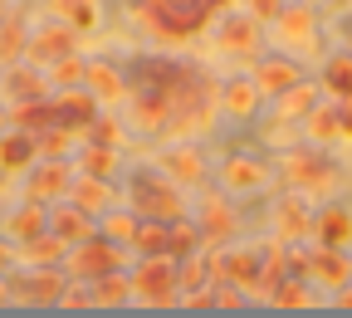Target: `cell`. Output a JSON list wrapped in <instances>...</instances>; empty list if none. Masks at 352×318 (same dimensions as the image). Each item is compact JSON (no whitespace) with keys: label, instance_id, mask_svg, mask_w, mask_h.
I'll use <instances>...</instances> for the list:
<instances>
[{"label":"cell","instance_id":"27","mask_svg":"<svg viewBox=\"0 0 352 318\" xmlns=\"http://www.w3.org/2000/svg\"><path fill=\"white\" fill-rule=\"evenodd\" d=\"M333 98H352V54L342 50V54H333L328 64H323V78H318Z\"/></svg>","mask_w":352,"mask_h":318},{"label":"cell","instance_id":"32","mask_svg":"<svg viewBox=\"0 0 352 318\" xmlns=\"http://www.w3.org/2000/svg\"><path fill=\"white\" fill-rule=\"evenodd\" d=\"M308 123V142H314V147H323V142H338V108H314V113H308L303 118Z\"/></svg>","mask_w":352,"mask_h":318},{"label":"cell","instance_id":"45","mask_svg":"<svg viewBox=\"0 0 352 318\" xmlns=\"http://www.w3.org/2000/svg\"><path fill=\"white\" fill-rule=\"evenodd\" d=\"M10 259H15V255H10V250H6V245H0V269H6V264H10Z\"/></svg>","mask_w":352,"mask_h":318},{"label":"cell","instance_id":"30","mask_svg":"<svg viewBox=\"0 0 352 318\" xmlns=\"http://www.w3.org/2000/svg\"><path fill=\"white\" fill-rule=\"evenodd\" d=\"M54 10L69 30H94L98 25V0H54Z\"/></svg>","mask_w":352,"mask_h":318},{"label":"cell","instance_id":"10","mask_svg":"<svg viewBox=\"0 0 352 318\" xmlns=\"http://www.w3.org/2000/svg\"><path fill=\"white\" fill-rule=\"evenodd\" d=\"M98 98L88 94V88H64L59 94V103H54V113H59V127H94V118H98Z\"/></svg>","mask_w":352,"mask_h":318},{"label":"cell","instance_id":"29","mask_svg":"<svg viewBox=\"0 0 352 318\" xmlns=\"http://www.w3.org/2000/svg\"><path fill=\"white\" fill-rule=\"evenodd\" d=\"M235 231V215L226 201H206V215H201V240H226Z\"/></svg>","mask_w":352,"mask_h":318},{"label":"cell","instance_id":"35","mask_svg":"<svg viewBox=\"0 0 352 318\" xmlns=\"http://www.w3.org/2000/svg\"><path fill=\"white\" fill-rule=\"evenodd\" d=\"M196 245H201V231H196V225H176V220L166 225V255H171V259H186Z\"/></svg>","mask_w":352,"mask_h":318},{"label":"cell","instance_id":"19","mask_svg":"<svg viewBox=\"0 0 352 318\" xmlns=\"http://www.w3.org/2000/svg\"><path fill=\"white\" fill-rule=\"evenodd\" d=\"M83 88H88L98 103H122V98H127V83L113 74V64H88V69H83Z\"/></svg>","mask_w":352,"mask_h":318},{"label":"cell","instance_id":"13","mask_svg":"<svg viewBox=\"0 0 352 318\" xmlns=\"http://www.w3.org/2000/svg\"><path fill=\"white\" fill-rule=\"evenodd\" d=\"M166 167V176L176 181V187H201V176H206V157L196 147H176V152H162L157 157Z\"/></svg>","mask_w":352,"mask_h":318},{"label":"cell","instance_id":"42","mask_svg":"<svg viewBox=\"0 0 352 318\" xmlns=\"http://www.w3.org/2000/svg\"><path fill=\"white\" fill-rule=\"evenodd\" d=\"M279 6H284V0H245V10H250L259 25H264V20H274V15H279Z\"/></svg>","mask_w":352,"mask_h":318},{"label":"cell","instance_id":"31","mask_svg":"<svg viewBox=\"0 0 352 318\" xmlns=\"http://www.w3.org/2000/svg\"><path fill=\"white\" fill-rule=\"evenodd\" d=\"M166 225L171 220H138L132 250H138V255H166Z\"/></svg>","mask_w":352,"mask_h":318},{"label":"cell","instance_id":"36","mask_svg":"<svg viewBox=\"0 0 352 318\" xmlns=\"http://www.w3.org/2000/svg\"><path fill=\"white\" fill-rule=\"evenodd\" d=\"M6 94H10L15 103H25V98H44V78L30 74V69H15V74L6 78Z\"/></svg>","mask_w":352,"mask_h":318},{"label":"cell","instance_id":"44","mask_svg":"<svg viewBox=\"0 0 352 318\" xmlns=\"http://www.w3.org/2000/svg\"><path fill=\"white\" fill-rule=\"evenodd\" d=\"M333 294H338V304H333V308H342V313H352V279H347L342 289H333Z\"/></svg>","mask_w":352,"mask_h":318},{"label":"cell","instance_id":"15","mask_svg":"<svg viewBox=\"0 0 352 318\" xmlns=\"http://www.w3.org/2000/svg\"><path fill=\"white\" fill-rule=\"evenodd\" d=\"M264 181H270V171L254 157H226V167H220V187H230V191H259Z\"/></svg>","mask_w":352,"mask_h":318},{"label":"cell","instance_id":"34","mask_svg":"<svg viewBox=\"0 0 352 318\" xmlns=\"http://www.w3.org/2000/svg\"><path fill=\"white\" fill-rule=\"evenodd\" d=\"M59 255H64V240H59L54 231H44L39 240H30V245H25V259H30V264H39V269H50Z\"/></svg>","mask_w":352,"mask_h":318},{"label":"cell","instance_id":"22","mask_svg":"<svg viewBox=\"0 0 352 318\" xmlns=\"http://www.w3.org/2000/svg\"><path fill=\"white\" fill-rule=\"evenodd\" d=\"M259 83L254 78H230L226 88H220V108H226V113H235V118H250L254 108H259Z\"/></svg>","mask_w":352,"mask_h":318},{"label":"cell","instance_id":"20","mask_svg":"<svg viewBox=\"0 0 352 318\" xmlns=\"http://www.w3.org/2000/svg\"><path fill=\"white\" fill-rule=\"evenodd\" d=\"M34 132H25V127H15V132H6L0 138V171H25L30 162H34Z\"/></svg>","mask_w":352,"mask_h":318},{"label":"cell","instance_id":"25","mask_svg":"<svg viewBox=\"0 0 352 318\" xmlns=\"http://www.w3.org/2000/svg\"><path fill=\"white\" fill-rule=\"evenodd\" d=\"M10 123L25 127V132H44V127L59 123V113H54V103H44V98H25V103L10 108Z\"/></svg>","mask_w":352,"mask_h":318},{"label":"cell","instance_id":"1","mask_svg":"<svg viewBox=\"0 0 352 318\" xmlns=\"http://www.w3.org/2000/svg\"><path fill=\"white\" fill-rule=\"evenodd\" d=\"M235 0H132V10H138V20L157 34V39H196L220 10H230Z\"/></svg>","mask_w":352,"mask_h":318},{"label":"cell","instance_id":"5","mask_svg":"<svg viewBox=\"0 0 352 318\" xmlns=\"http://www.w3.org/2000/svg\"><path fill=\"white\" fill-rule=\"evenodd\" d=\"M284 181L298 187V191H323L328 181H333V162L318 147H303V152L284 157Z\"/></svg>","mask_w":352,"mask_h":318},{"label":"cell","instance_id":"11","mask_svg":"<svg viewBox=\"0 0 352 318\" xmlns=\"http://www.w3.org/2000/svg\"><path fill=\"white\" fill-rule=\"evenodd\" d=\"M220 279L240 284L245 294H254V279H259V255L250 245H235V250H220Z\"/></svg>","mask_w":352,"mask_h":318},{"label":"cell","instance_id":"14","mask_svg":"<svg viewBox=\"0 0 352 318\" xmlns=\"http://www.w3.org/2000/svg\"><path fill=\"white\" fill-rule=\"evenodd\" d=\"M50 231H54L64 245H78V240L94 235V225H88V211H83V206L64 201V206H54V211H50Z\"/></svg>","mask_w":352,"mask_h":318},{"label":"cell","instance_id":"38","mask_svg":"<svg viewBox=\"0 0 352 318\" xmlns=\"http://www.w3.org/2000/svg\"><path fill=\"white\" fill-rule=\"evenodd\" d=\"M25 50H30L25 30H20L15 20H6V25H0V64H15V59H20Z\"/></svg>","mask_w":352,"mask_h":318},{"label":"cell","instance_id":"21","mask_svg":"<svg viewBox=\"0 0 352 318\" xmlns=\"http://www.w3.org/2000/svg\"><path fill=\"white\" fill-rule=\"evenodd\" d=\"M303 235H314V211H308V201L298 191L279 206V240H303Z\"/></svg>","mask_w":352,"mask_h":318},{"label":"cell","instance_id":"17","mask_svg":"<svg viewBox=\"0 0 352 318\" xmlns=\"http://www.w3.org/2000/svg\"><path fill=\"white\" fill-rule=\"evenodd\" d=\"M69 187H74L69 167L64 162H50V167H39L30 176V201H59V196H69Z\"/></svg>","mask_w":352,"mask_h":318},{"label":"cell","instance_id":"39","mask_svg":"<svg viewBox=\"0 0 352 318\" xmlns=\"http://www.w3.org/2000/svg\"><path fill=\"white\" fill-rule=\"evenodd\" d=\"M83 59H74V54H64V59H54L50 64V83H59V88H78L83 83Z\"/></svg>","mask_w":352,"mask_h":318},{"label":"cell","instance_id":"8","mask_svg":"<svg viewBox=\"0 0 352 318\" xmlns=\"http://www.w3.org/2000/svg\"><path fill=\"white\" fill-rule=\"evenodd\" d=\"M215 44L220 50H230V54H254V44H259V20L245 10V15H226L220 10L215 15Z\"/></svg>","mask_w":352,"mask_h":318},{"label":"cell","instance_id":"3","mask_svg":"<svg viewBox=\"0 0 352 318\" xmlns=\"http://www.w3.org/2000/svg\"><path fill=\"white\" fill-rule=\"evenodd\" d=\"M127 201L142 220H182V191H176V181L142 176V181H132Z\"/></svg>","mask_w":352,"mask_h":318},{"label":"cell","instance_id":"4","mask_svg":"<svg viewBox=\"0 0 352 318\" xmlns=\"http://www.w3.org/2000/svg\"><path fill=\"white\" fill-rule=\"evenodd\" d=\"M118 269H122V245H113V240H94V235H88L69 255V275L78 284H94L103 275H118Z\"/></svg>","mask_w":352,"mask_h":318},{"label":"cell","instance_id":"47","mask_svg":"<svg viewBox=\"0 0 352 318\" xmlns=\"http://www.w3.org/2000/svg\"><path fill=\"white\" fill-rule=\"evenodd\" d=\"M0 196H6V171H0Z\"/></svg>","mask_w":352,"mask_h":318},{"label":"cell","instance_id":"43","mask_svg":"<svg viewBox=\"0 0 352 318\" xmlns=\"http://www.w3.org/2000/svg\"><path fill=\"white\" fill-rule=\"evenodd\" d=\"M338 142H352V98L338 103Z\"/></svg>","mask_w":352,"mask_h":318},{"label":"cell","instance_id":"9","mask_svg":"<svg viewBox=\"0 0 352 318\" xmlns=\"http://www.w3.org/2000/svg\"><path fill=\"white\" fill-rule=\"evenodd\" d=\"M308 279H314L318 289H342L352 279V259L338 245H318L314 255H308Z\"/></svg>","mask_w":352,"mask_h":318},{"label":"cell","instance_id":"7","mask_svg":"<svg viewBox=\"0 0 352 318\" xmlns=\"http://www.w3.org/2000/svg\"><path fill=\"white\" fill-rule=\"evenodd\" d=\"M59 294H64L59 264H50V269L30 264V275H20V279L10 284V299H20V304H59Z\"/></svg>","mask_w":352,"mask_h":318},{"label":"cell","instance_id":"48","mask_svg":"<svg viewBox=\"0 0 352 318\" xmlns=\"http://www.w3.org/2000/svg\"><path fill=\"white\" fill-rule=\"evenodd\" d=\"M0 25H6V0H0Z\"/></svg>","mask_w":352,"mask_h":318},{"label":"cell","instance_id":"24","mask_svg":"<svg viewBox=\"0 0 352 318\" xmlns=\"http://www.w3.org/2000/svg\"><path fill=\"white\" fill-rule=\"evenodd\" d=\"M44 231H50V215H44V201H30V206H20V211L10 215V240H20V245L39 240Z\"/></svg>","mask_w":352,"mask_h":318},{"label":"cell","instance_id":"28","mask_svg":"<svg viewBox=\"0 0 352 318\" xmlns=\"http://www.w3.org/2000/svg\"><path fill=\"white\" fill-rule=\"evenodd\" d=\"M88 294H94V308H118V304L132 294V279H122V275H103V279L88 284Z\"/></svg>","mask_w":352,"mask_h":318},{"label":"cell","instance_id":"41","mask_svg":"<svg viewBox=\"0 0 352 318\" xmlns=\"http://www.w3.org/2000/svg\"><path fill=\"white\" fill-rule=\"evenodd\" d=\"M34 147H39L44 157H64V152H69V127H59V132H34Z\"/></svg>","mask_w":352,"mask_h":318},{"label":"cell","instance_id":"12","mask_svg":"<svg viewBox=\"0 0 352 318\" xmlns=\"http://www.w3.org/2000/svg\"><path fill=\"white\" fill-rule=\"evenodd\" d=\"M318 94H323V83H308V78H298V83H289L284 94H279V123H303L308 113L318 108Z\"/></svg>","mask_w":352,"mask_h":318},{"label":"cell","instance_id":"26","mask_svg":"<svg viewBox=\"0 0 352 318\" xmlns=\"http://www.w3.org/2000/svg\"><path fill=\"white\" fill-rule=\"evenodd\" d=\"M69 50H74V30H59V25H54V30H44V34L30 44V54H34L44 69H50L54 59H64Z\"/></svg>","mask_w":352,"mask_h":318},{"label":"cell","instance_id":"6","mask_svg":"<svg viewBox=\"0 0 352 318\" xmlns=\"http://www.w3.org/2000/svg\"><path fill=\"white\" fill-rule=\"evenodd\" d=\"M274 34H279V44H289V50H314L318 44V20H314V6H279V15H274Z\"/></svg>","mask_w":352,"mask_h":318},{"label":"cell","instance_id":"18","mask_svg":"<svg viewBox=\"0 0 352 318\" xmlns=\"http://www.w3.org/2000/svg\"><path fill=\"white\" fill-rule=\"evenodd\" d=\"M314 235H318V245H347L352 240V211L347 206H328V211H318L314 215Z\"/></svg>","mask_w":352,"mask_h":318},{"label":"cell","instance_id":"46","mask_svg":"<svg viewBox=\"0 0 352 318\" xmlns=\"http://www.w3.org/2000/svg\"><path fill=\"white\" fill-rule=\"evenodd\" d=\"M6 304H10V289H6V284H0V308H6Z\"/></svg>","mask_w":352,"mask_h":318},{"label":"cell","instance_id":"2","mask_svg":"<svg viewBox=\"0 0 352 318\" xmlns=\"http://www.w3.org/2000/svg\"><path fill=\"white\" fill-rule=\"evenodd\" d=\"M132 294H138L142 304H152V308L182 299V284H176V259L171 255H142L138 275H132Z\"/></svg>","mask_w":352,"mask_h":318},{"label":"cell","instance_id":"16","mask_svg":"<svg viewBox=\"0 0 352 318\" xmlns=\"http://www.w3.org/2000/svg\"><path fill=\"white\" fill-rule=\"evenodd\" d=\"M250 78L259 83V94H270V98H279L284 88H289V83H298L303 74H298V64H294V59H284V54H279V59H264V64H259V69H254Z\"/></svg>","mask_w":352,"mask_h":318},{"label":"cell","instance_id":"37","mask_svg":"<svg viewBox=\"0 0 352 318\" xmlns=\"http://www.w3.org/2000/svg\"><path fill=\"white\" fill-rule=\"evenodd\" d=\"M113 167H118V147L113 142H94L83 152V176H108Z\"/></svg>","mask_w":352,"mask_h":318},{"label":"cell","instance_id":"33","mask_svg":"<svg viewBox=\"0 0 352 318\" xmlns=\"http://www.w3.org/2000/svg\"><path fill=\"white\" fill-rule=\"evenodd\" d=\"M314 299H318V294H314V284H303V279L294 284V275L274 289V308H314Z\"/></svg>","mask_w":352,"mask_h":318},{"label":"cell","instance_id":"23","mask_svg":"<svg viewBox=\"0 0 352 318\" xmlns=\"http://www.w3.org/2000/svg\"><path fill=\"white\" fill-rule=\"evenodd\" d=\"M69 201H74V206H83L88 215H94V211H108V206H113L108 176H78L74 187H69Z\"/></svg>","mask_w":352,"mask_h":318},{"label":"cell","instance_id":"40","mask_svg":"<svg viewBox=\"0 0 352 318\" xmlns=\"http://www.w3.org/2000/svg\"><path fill=\"white\" fill-rule=\"evenodd\" d=\"M138 220H142V215H108V220H103V240L132 245V235H138Z\"/></svg>","mask_w":352,"mask_h":318}]
</instances>
